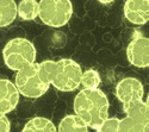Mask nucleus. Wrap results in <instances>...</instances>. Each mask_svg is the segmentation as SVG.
I'll use <instances>...</instances> for the list:
<instances>
[{
  "label": "nucleus",
  "instance_id": "nucleus-2",
  "mask_svg": "<svg viewBox=\"0 0 149 132\" xmlns=\"http://www.w3.org/2000/svg\"><path fill=\"white\" fill-rule=\"evenodd\" d=\"M109 100L100 89H82L74 99V112L91 129H98L109 118Z\"/></svg>",
  "mask_w": 149,
  "mask_h": 132
},
{
  "label": "nucleus",
  "instance_id": "nucleus-15",
  "mask_svg": "<svg viewBox=\"0 0 149 132\" xmlns=\"http://www.w3.org/2000/svg\"><path fill=\"white\" fill-rule=\"evenodd\" d=\"M100 82H102V79L97 70L88 69L86 71H82L80 85L84 87V89H98Z\"/></svg>",
  "mask_w": 149,
  "mask_h": 132
},
{
  "label": "nucleus",
  "instance_id": "nucleus-1",
  "mask_svg": "<svg viewBox=\"0 0 149 132\" xmlns=\"http://www.w3.org/2000/svg\"><path fill=\"white\" fill-rule=\"evenodd\" d=\"M55 61L47 59L41 63L33 62L17 71L15 86L25 98H40L52 85V75Z\"/></svg>",
  "mask_w": 149,
  "mask_h": 132
},
{
  "label": "nucleus",
  "instance_id": "nucleus-11",
  "mask_svg": "<svg viewBox=\"0 0 149 132\" xmlns=\"http://www.w3.org/2000/svg\"><path fill=\"white\" fill-rule=\"evenodd\" d=\"M56 132H88V126L78 115L69 114L60 122Z\"/></svg>",
  "mask_w": 149,
  "mask_h": 132
},
{
  "label": "nucleus",
  "instance_id": "nucleus-10",
  "mask_svg": "<svg viewBox=\"0 0 149 132\" xmlns=\"http://www.w3.org/2000/svg\"><path fill=\"white\" fill-rule=\"evenodd\" d=\"M19 102V93L13 82L0 79V113L5 114L13 111Z\"/></svg>",
  "mask_w": 149,
  "mask_h": 132
},
{
  "label": "nucleus",
  "instance_id": "nucleus-4",
  "mask_svg": "<svg viewBox=\"0 0 149 132\" xmlns=\"http://www.w3.org/2000/svg\"><path fill=\"white\" fill-rule=\"evenodd\" d=\"M82 75V69L78 62L70 58H62L55 61L52 86L61 92H72L79 88Z\"/></svg>",
  "mask_w": 149,
  "mask_h": 132
},
{
  "label": "nucleus",
  "instance_id": "nucleus-12",
  "mask_svg": "<svg viewBox=\"0 0 149 132\" xmlns=\"http://www.w3.org/2000/svg\"><path fill=\"white\" fill-rule=\"evenodd\" d=\"M17 18V3L13 0H0V28L8 26Z\"/></svg>",
  "mask_w": 149,
  "mask_h": 132
},
{
  "label": "nucleus",
  "instance_id": "nucleus-14",
  "mask_svg": "<svg viewBox=\"0 0 149 132\" xmlns=\"http://www.w3.org/2000/svg\"><path fill=\"white\" fill-rule=\"evenodd\" d=\"M17 16L23 20H33L38 17V1L23 0L17 4Z\"/></svg>",
  "mask_w": 149,
  "mask_h": 132
},
{
  "label": "nucleus",
  "instance_id": "nucleus-3",
  "mask_svg": "<svg viewBox=\"0 0 149 132\" xmlns=\"http://www.w3.org/2000/svg\"><path fill=\"white\" fill-rule=\"evenodd\" d=\"M4 62L11 70L19 71L36 62V48L26 38H13L3 49Z\"/></svg>",
  "mask_w": 149,
  "mask_h": 132
},
{
  "label": "nucleus",
  "instance_id": "nucleus-9",
  "mask_svg": "<svg viewBox=\"0 0 149 132\" xmlns=\"http://www.w3.org/2000/svg\"><path fill=\"white\" fill-rule=\"evenodd\" d=\"M124 16L136 25H143L149 20L148 0H128L124 3Z\"/></svg>",
  "mask_w": 149,
  "mask_h": 132
},
{
  "label": "nucleus",
  "instance_id": "nucleus-16",
  "mask_svg": "<svg viewBox=\"0 0 149 132\" xmlns=\"http://www.w3.org/2000/svg\"><path fill=\"white\" fill-rule=\"evenodd\" d=\"M118 118H107L106 120L97 129V132H120Z\"/></svg>",
  "mask_w": 149,
  "mask_h": 132
},
{
  "label": "nucleus",
  "instance_id": "nucleus-7",
  "mask_svg": "<svg viewBox=\"0 0 149 132\" xmlns=\"http://www.w3.org/2000/svg\"><path fill=\"white\" fill-rule=\"evenodd\" d=\"M115 93L123 106H127L136 101L143 100L144 89L140 80L135 77H124L116 85Z\"/></svg>",
  "mask_w": 149,
  "mask_h": 132
},
{
  "label": "nucleus",
  "instance_id": "nucleus-18",
  "mask_svg": "<svg viewBox=\"0 0 149 132\" xmlns=\"http://www.w3.org/2000/svg\"><path fill=\"white\" fill-rule=\"evenodd\" d=\"M102 4H112V1H100Z\"/></svg>",
  "mask_w": 149,
  "mask_h": 132
},
{
  "label": "nucleus",
  "instance_id": "nucleus-5",
  "mask_svg": "<svg viewBox=\"0 0 149 132\" xmlns=\"http://www.w3.org/2000/svg\"><path fill=\"white\" fill-rule=\"evenodd\" d=\"M73 5L69 0H41L38 1V18L50 28H61L72 18Z\"/></svg>",
  "mask_w": 149,
  "mask_h": 132
},
{
  "label": "nucleus",
  "instance_id": "nucleus-13",
  "mask_svg": "<svg viewBox=\"0 0 149 132\" xmlns=\"http://www.w3.org/2000/svg\"><path fill=\"white\" fill-rule=\"evenodd\" d=\"M22 132H56V126L47 118L35 117L24 125Z\"/></svg>",
  "mask_w": 149,
  "mask_h": 132
},
{
  "label": "nucleus",
  "instance_id": "nucleus-6",
  "mask_svg": "<svg viewBox=\"0 0 149 132\" xmlns=\"http://www.w3.org/2000/svg\"><path fill=\"white\" fill-rule=\"evenodd\" d=\"M125 118L119 120L120 132H149L148 100L136 101L123 106Z\"/></svg>",
  "mask_w": 149,
  "mask_h": 132
},
{
  "label": "nucleus",
  "instance_id": "nucleus-17",
  "mask_svg": "<svg viewBox=\"0 0 149 132\" xmlns=\"http://www.w3.org/2000/svg\"><path fill=\"white\" fill-rule=\"evenodd\" d=\"M11 130V124L8 118L5 114L0 113V132H10Z\"/></svg>",
  "mask_w": 149,
  "mask_h": 132
},
{
  "label": "nucleus",
  "instance_id": "nucleus-8",
  "mask_svg": "<svg viewBox=\"0 0 149 132\" xmlns=\"http://www.w3.org/2000/svg\"><path fill=\"white\" fill-rule=\"evenodd\" d=\"M127 58L134 67L147 68L149 66V39L135 37L127 48Z\"/></svg>",
  "mask_w": 149,
  "mask_h": 132
}]
</instances>
